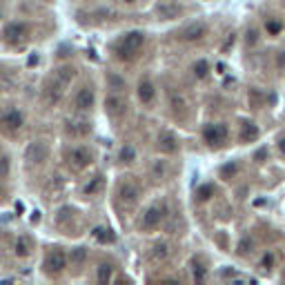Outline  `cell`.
Returning a JSON list of instances; mask_svg holds the SVG:
<instances>
[{
    "instance_id": "cell-18",
    "label": "cell",
    "mask_w": 285,
    "mask_h": 285,
    "mask_svg": "<svg viewBox=\"0 0 285 285\" xmlns=\"http://www.w3.org/2000/svg\"><path fill=\"white\" fill-rule=\"evenodd\" d=\"M89 123L87 121H69L67 123V132L71 136H85V134H89Z\"/></svg>"
},
{
    "instance_id": "cell-16",
    "label": "cell",
    "mask_w": 285,
    "mask_h": 285,
    "mask_svg": "<svg viewBox=\"0 0 285 285\" xmlns=\"http://www.w3.org/2000/svg\"><path fill=\"white\" fill-rule=\"evenodd\" d=\"M136 96H138V101H141L142 105H154V101H156V87H154L152 80H149V78H141V80H138Z\"/></svg>"
},
{
    "instance_id": "cell-11",
    "label": "cell",
    "mask_w": 285,
    "mask_h": 285,
    "mask_svg": "<svg viewBox=\"0 0 285 285\" xmlns=\"http://www.w3.org/2000/svg\"><path fill=\"white\" fill-rule=\"evenodd\" d=\"M183 14V7L176 2V0H160L156 5V16L159 20H174Z\"/></svg>"
},
{
    "instance_id": "cell-28",
    "label": "cell",
    "mask_w": 285,
    "mask_h": 285,
    "mask_svg": "<svg viewBox=\"0 0 285 285\" xmlns=\"http://www.w3.org/2000/svg\"><path fill=\"white\" fill-rule=\"evenodd\" d=\"M53 76H56L60 83L69 85V83H71V78H74V67H60V69H56V71H53Z\"/></svg>"
},
{
    "instance_id": "cell-34",
    "label": "cell",
    "mask_w": 285,
    "mask_h": 285,
    "mask_svg": "<svg viewBox=\"0 0 285 285\" xmlns=\"http://www.w3.org/2000/svg\"><path fill=\"white\" fill-rule=\"evenodd\" d=\"M236 163H230V165H225V167L221 169V178H230V176H234L236 174Z\"/></svg>"
},
{
    "instance_id": "cell-12",
    "label": "cell",
    "mask_w": 285,
    "mask_h": 285,
    "mask_svg": "<svg viewBox=\"0 0 285 285\" xmlns=\"http://www.w3.org/2000/svg\"><path fill=\"white\" fill-rule=\"evenodd\" d=\"M22 125H25V118H22V114L18 109L5 111V114H2V118H0V127H2V132L16 134Z\"/></svg>"
},
{
    "instance_id": "cell-20",
    "label": "cell",
    "mask_w": 285,
    "mask_h": 285,
    "mask_svg": "<svg viewBox=\"0 0 285 285\" xmlns=\"http://www.w3.org/2000/svg\"><path fill=\"white\" fill-rule=\"evenodd\" d=\"M94 238L98 241V243L107 245V243H114V241H116V234L111 232L109 227H96V230H94Z\"/></svg>"
},
{
    "instance_id": "cell-10",
    "label": "cell",
    "mask_w": 285,
    "mask_h": 285,
    "mask_svg": "<svg viewBox=\"0 0 285 285\" xmlns=\"http://www.w3.org/2000/svg\"><path fill=\"white\" fill-rule=\"evenodd\" d=\"M2 36H5V40L9 42V45H18V42L29 38V27H27L25 22H9V25L5 27Z\"/></svg>"
},
{
    "instance_id": "cell-37",
    "label": "cell",
    "mask_w": 285,
    "mask_h": 285,
    "mask_svg": "<svg viewBox=\"0 0 285 285\" xmlns=\"http://www.w3.org/2000/svg\"><path fill=\"white\" fill-rule=\"evenodd\" d=\"M172 107H174L176 111H178V109H185V101L180 98V96H172Z\"/></svg>"
},
{
    "instance_id": "cell-1",
    "label": "cell",
    "mask_w": 285,
    "mask_h": 285,
    "mask_svg": "<svg viewBox=\"0 0 285 285\" xmlns=\"http://www.w3.org/2000/svg\"><path fill=\"white\" fill-rule=\"evenodd\" d=\"M142 45H145V32L134 29V32L123 34V36L114 42V53H116L118 60H127V63H129V60L138 58Z\"/></svg>"
},
{
    "instance_id": "cell-19",
    "label": "cell",
    "mask_w": 285,
    "mask_h": 285,
    "mask_svg": "<svg viewBox=\"0 0 285 285\" xmlns=\"http://www.w3.org/2000/svg\"><path fill=\"white\" fill-rule=\"evenodd\" d=\"M210 71H212V67H210V63H207L205 58L196 60V63L192 65V74H194V78H196V80L207 78V76H210Z\"/></svg>"
},
{
    "instance_id": "cell-23",
    "label": "cell",
    "mask_w": 285,
    "mask_h": 285,
    "mask_svg": "<svg viewBox=\"0 0 285 285\" xmlns=\"http://www.w3.org/2000/svg\"><path fill=\"white\" fill-rule=\"evenodd\" d=\"M192 279L196 281V283H203V281L207 279V269L203 267L201 261H192Z\"/></svg>"
},
{
    "instance_id": "cell-21",
    "label": "cell",
    "mask_w": 285,
    "mask_h": 285,
    "mask_svg": "<svg viewBox=\"0 0 285 285\" xmlns=\"http://www.w3.org/2000/svg\"><path fill=\"white\" fill-rule=\"evenodd\" d=\"M149 256H152L154 261H165L169 256V245L167 243H154Z\"/></svg>"
},
{
    "instance_id": "cell-35",
    "label": "cell",
    "mask_w": 285,
    "mask_h": 285,
    "mask_svg": "<svg viewBox=\"0 0 285 285\" xmlns=\"http://www.w3.org/2000/svg\"><path fill=\"white\" fill-rule=\"evenodd\" d=\"M261 267L267 269V272H269L272 267H274V254H265L263 261H261Z\"/></svg>"
},
{
    "instance_id": "cell-13",
    "label": "cell",
    "mask_w": 285,
    "mask_h": 285,
    "mask_svg": "<svg viewBox=\"0 0 285 285\" xmlns=\"http://www.w3.org/2000/svg\"><path fill=\"white\" fill-rule=\"evenodd\" d=\"M94 103H96V96H94V89L91 87H80L78 91H76V96H74V107L78 111H89L91 107H94Z\"/></svg>"
},
{
    "instance_id": "cell-3",
    "label": "cell",
    "mask_w": 285,
    "mask_h": 285,
    "mask_svg": "<svg viewBox=\"0 0 285 285\" xmlns=\"http://www.w3.org/2000/svg\"><path fill=\"white\" fill-rule=\"evenodd\" d=\"M165 216H167V203H154V205H149L147 210L142 212L141 230L142 232H154V230H159L160 223L165 221Z\"/></svg>"
},
{
    "instance_id": "cell-38",
    "label": "cell",
    "mask_w": 285,
    "mask_h": 285,
    "mask_svg": "<svg viewBox=\"0 0 285 285\" xmlns=\"http://www.w3.org/2000/svg\"><path fill=\"white\" fill-rule=\"evenodd\" d=\"M7 169H9L7 167V159L2 156V159H0V174H7Z\"/></svg>"
},
{
    "instance_id": "cell-4",
    "label": "cell",
    "mask_w": 285,
    "mask_h": 285,
    "mask_svg": "<svg viewBox=\"0 0 285 285\" xmlns=\"http://www.w3.org/2000/svg\"><path fill=\"white\" fill-rule=\"evenodd\" d=\"M65 267H67V254L63 252V249H52V252L45 256V261H42V272L47 276H58L65 272Z\"/></svg>"
},
{
    "instance_id": "cell-24",
    "label": "cell",
    "mask_w": 285,
    "mask_h": 285,
    "mask_svg": "<svg viewBox=\"0 0 285 285\" xmlns=\"http://www.w3.org/2000/svg\"><path fill=\"white\" fill-rule=\"evenodd\" d=\"M111 276H114V267H111L109 263L98 265V269H96V279L101 281V283H109Z\"/></svg>"
},
{
    "instance_id": "cell-5",
    "label": "cell",
    "mask_w": 285,
    "mask_h": 285,
    "mask_svg": "<svg viewBox=\"0 0 285 285\" xmlns=\"http://www.w3.org/2000/svg\"><path fill=\"white\" fill-rule=\"evenodd\" d=\"M116 196L125 207H134L141 201V187H138L136 180H123V183L118 185Z\"/></svg>"
},
{
    "instance_id": "cell-25",
    "label": "cell",
    "mask_w": 285,
    "mask_h": 285,
    "mask_svg": "<svg viewBox=\"0 0 285 285\" xmlns=\"http://www.w3.org/2000/svg\"><path fill=\"white\" fill-rule=\"evenodd\" d=\"M103 190V176H94V178L89 180V183L85 185V194L87 196H94V194H98V192Z\"/></svg>"
},
{
    "instance_id": "cell-36",
    "label": "cell",
    "mask_w": 285,
    "mask_h": 285,
    "mask_svg": "<svg viewBox=\"0 0 285 285\" xmlns=\"http://www.w3.org/2000/svg\"><path fill=\"white\" fill-rule=\"evenodd\" d=\"M276 69H279L281 74L285 76V49H283V52L276 53Z\"/></svg>"
},
{
    "instance_id": "cell-33",
    "label": "cell",
    "mask_w": 285,
    "mask_h": 285,
    "mask_svg": "<svg viewBox=\"0 0 285 285\" xmlns=\"http://www.w3.org/2000/svg\"><path fill=\"white\" fill-rule=\"evenodd\" d=\"M252 248H254L252 241H249V238H243V241L238 243V256H245L248 252H252Z\"/></svg>"
},
{
    "instance_id": "cell-15",
    "label": "cell",
    "mask_w": 285,
    "mask_h": 285,
    "mask_svg": "<svg viewBox=\"0 0 285 285\" xmlns=\"http://www.w3.org/2000/svg\"><path fill=\"white\" fill-rule=\"evenodd\" d=\"M91 160H94V156H91V152L87 147H76L69 152V165L74 169H85L89 167Z\"/></svg>"
},
{
    "instance_id": "cell-32",
    "label": "cell",
    "mask_w": 285,
    "mask_h": 285,
    "mask_svg": "<svg viewBox=\"0 0 285 285\" xmlns=\"http://www.w3.org/2000/svg\"><path fill=\"white\" fill-rule=\"evenodd\" d=\"M245 42H248L249 47H254L256 42H259V29L256 27H249L248 34H245Z\"/></svg>"
},
{
    "instance_id": "cell-17",
    "label": "cell",
    "mask_w": 285,
    "mask_h": 285,
    "mask_svg": "<svg viewBox=\"0 0 285 285\" xmlns=\"http://www.w3.org/2000/svg\"><path fill=\"white\" fill-rule=\"evenodd\" d=\"M261 136V129L254 121H243L241 123V132H238V141L241 142H254Z\"/></svg>"
},
{
    "instance_id": "cell-30",
    "label": "cell",
    "mask_w": 285,
    "mask_h": 285,
    "mask_svg": "<svg viewBox=\"0 0 285 285\" xmlns=\"http://www.w3.org/2000/svg\"><path fill=\"white\" fill-rule=\"evenodd\" d=\"M69 261H71L74 265H83L85 261H87V249H85V248H74V249H71Z\"/></svg>"
},
{
    "instance_id": "cell-22",
    "label": "cell",
    "mask_w": 285,
    "mask_h": 285,
    "mask_svg": "<svg viewBox=\"0 0 285 285\" xmlns=\"http://www.w3.org/2000/svg\"><path fill=\"white\" fill-rule=\"evenodd\" d=\"M118 160H121V163H127V165L136 163V149H134L132 145H123L121 152H118Z\"/></svg>"
},
{
    "instance_id": "cell-2",
    "label": "cell",
    "mask_w": 285,
    "mask_h": 285,
    "mask_svg": "<svg viewBox=\"0 0 285 285\" xmlns=\"http://www.w3.org/2000/svg\"><path fill=\"white\" fill-rule=\"evenodd\" d=\"M203 141H205L207 147L212 149H221L227 145L230 141V127L225 123H207L203 127Z\"/></svg>"
},
{
    "instance_id": "cell-39",
    "label": "cell",
    "mask_w": 285,
    "mask_h": 285,
    "mask_svg": "<svg viewBox=\"0 0 285 285\" xmlns=\"http://www.w3.org/2000/svg\"><path fill=\"white\" fill-rule=\"evenodd\" d=\"M279 152H281V154H283V156H285V136H283V138H281V141H279Z\"/></svg>"
},
{
    "instance_id": "cell-7",
    "label": "cell",
    "mask_w": 285,
    "mask_h": 285,
    "mask_svg": "<svg viewBox=\"0 0 285 285\" xmlns=\"http://www.w3.org/2000/svg\"><path fill=\"white\" fill-rule=\"evenodd\" d=\"M65 87H67V85L60 83V80L52 74L49 80L45 83V87H42V98H45V103H47V105H56V103L60 101V96H63Z\"/></svg>"
},
{
    "instance_id": "cell-8",
    "label": "cell",
    "mask_w": 285,
    "mask_h": 285,
    "mask_svg": "<svg viewBox=\"0 0 285 285\" xmlns=\"http://www.w3.org/2000/svg\"><path fill=\"white\" fill-rule=\"evenodd\" d=\"M207 36V25L205 22H192V25L183 27L178 34H176V38L183 42H196V40H203V38Z\"/></svg>"
},
{
    "instance_id": "cell-6",
    "label": "cell",
    "mask_w": 285,
    "mask_h": 285,
    "mask_svg": "<svg viewBox=\"0 0 285 285\" xmlns=\"http://www.w3.org/2000/svg\"><path fill=\"white\" fill-rule=\"evenodd\" d=\"M105 114L109 118H123L127 114V98L121 91H114L105 98Z\"/></svg>"
},
{
    "instance_id": "cell-9",
    "label": "cell",
    "mask_w": 285,
    "mask_h": 285,
    "mask_svg": "<svg viewBox=\"0 0 285 285\" xmlns=\"http://www.w3.org/2000/svg\"><path fill=\"white\" fill-rule=\"evenodd\" d=\"M156 147H159L160 154H176L180 149V141L174 132L163 129V132H159V138H156Z\"/></svg>"
},
{
    "instance_id": "cell-29",
    "label": "cell",
    "mask_w": 285,
    "mask_h": 285,
    "mask_svg": "<svg viewBox=\"0 0 285 285\" xmlns=\"http://www.w3.org/2000/svg\"><path fill=\"white\" fill-rule=\"evenodd\" d=\"M29 252H32V243H29V238L20 236L16 241V256H20V259H22V256H27Z\"/></svg>"
},
{
    "instance_id": "cell-31",
    "label": "cell",
    "mask_w": 285,
    "mask_h": 285,
    "mask_svg": "<svg viewBox=\"0 0 285 285\" xmlns=\"http://www.w3.org/2000/svg\"><path fill=\"white\" fill-rule=\"evenodd\" d=\"M107 85H109V89H114V91H123L127 87L125 80L118 78L116 74H109V76H107Z\"/></svg>"
},
{
    "instance_id": "cell-14",
    "label": "cell",
    "mask_w": 285,
    "mask_h": 285,
    "mask_svg": "<svg viewBox=\"0 0 285 285\" xmlns=\"http://www.w3.org/2000/svg\"><path fill=\"white\" fill-rule=\"evenodd\" d=\"M47 159V145L42 142H29L25 149V160L29 165H42Z\"/></svg>"
},
{
    "instance_id": "cell-27",
    "label": "cell",
    "mask_w": 285,
    "mask_h": 285,
    "mask_svg": "<svg viewBox=\"0 0 285 285\" xmlns=\"http://www.w3.org/2000/svg\"><path fill=\"white\" fill-rule=\"evenodd\" d=\"M265 32H267V36H279L283 32V22L276 20V18H267L265 20Z\"/></svg>"
},
{
    "instance_id": "cell-26",
    "label": "cell",
    "mask_w": 285,
    "mask_h": 285,
    "mask_svg": "<svg viewBox=\"0 0 285 285\" xmlns=\"http://www.w3.org/2000/svg\"><path fill=\"white\" fill-rule=\"evenodd\" d=\"M212 196H214V185H212V183H207V185H201V187L196 190V201L205 203V201H210Z\"/></svg>"
},
{
    "instance_id": "cell-41",
    "label": "cell",
    "mask_w": 285,
    "mask_h": 285,
    "mask_svg": "<svg viewBox=\"0 0 285 285\" xmlns=\"http://www.w3.org/2000/svg\"><path fill=\"white\" fill-rule=\"evenodd\" d=\"M121 2H125V5H134L136 0H121Z\"/></svg>"
},
{
    "instance_id": "cell-42",
    "label": "cell",
    "mask_w": 285,
    "mask_h": 285,
    "mask_svg": "<svg viewBox=\"0 0 285 285\" xmlns=\"http://www.w3.org/2000/svg\"><path fill=\"white\" fill-rule=\"evenodd\" d=\"M283 276H285V274H283Z\"/></svg>"
},
{
    "instance_id": "cell-40",
    "label": "cell",
    "mask_w": 285,
    "mask_h": 285,
    "mask_svg": "<svg viewBox=\"0 0 285 285\" xmlns=\"http://www.w3.org/2000/svg\"><path fill=\"white\" fill-rule=\"evenodd\" d=\"M154 172H156V176H163V165H159V163H156V167H154Z\"/></svg>"
}]
</instances>
